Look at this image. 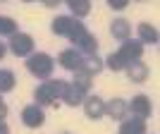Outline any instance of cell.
<instances>
[{"label": "cell", "mask_w": 160, "mask_h": 134, "mask_svg": "<svg viewBox=\"0 0 160 134\" xmlns=\"http://www.w3.org/2000/svg\"><path fill=\"white\" fill-rule=\"evenodd\" d=\"M65 81L60 79H46L43 84H41L36 91H33V98H36V106H58L62 98V94H65Z\"/></svg>", "instance_id": "obj_1"}, {"label": "cell", "mask_w": 160, "mask_h": 134, "mask_svg": "<svg viewBox=\"0 0 160 134\" xmlns=\"http://www.w3.org/2000/svg\"><path fill=\"white\" fill-rule=\"evenodd\" d=\"M53 67H55V60L48 53H31L27 60V70L38 79H50Z\"/></svg>", "instance_id": "obj_2"}, {"label": "cell", "mask_w": 160, "mask_h": 134, "mask_svg": "<svg viewBox=\"0 0 160 134\" xmlns=\"http://www.w3.org/2000/svg\"><path fill=\"white\" fill-rule=\"evenodd\" d=\"M10 50H12L17 58H29L33 53V39L29 34L17 31L14 36H10Z\"/></svg>", "instance_id": "obj_3"}, {"label": "cell", "mask_w": 160, "mask_h": 134, "mask_svg": "<svg viewBox=\"0 0 160 134\" xmlns=\"http://www.w3.org/2000/svg\"><path fill=\"white\" fill-rule=\"evenodd\" d=\"M117 55H120L127 65H132V62L141 60V55H143V43H141V41H122Z\"/></svg>", "instance_id": "obj_4"}, {"label": "cell", "mask_w": 160, "mask_h": 134, "mask_svg": "<svg viewBox=\"0 0 160 134\" xmlns=\"http://www.w3.org/2000/svg\"><path fill=\"white\" fill-rule=\"evenodd\" d=\"M127 110H132L134 117H141V120H146V117H151V113H153V106H151V98L143 94L134 96L132 103H127Z\"/></svg>", "instance_id": "obj_5"}, {"label": "cell", "mask_w": 160, "mask_h": 134, "mask_svg": "<svg viewBox=\"0 0 160 134\" xmlns=\"http://www.w3.org/2000/svg\"><path fill=\"white\" fill-rule=\"evenodd\" d=\"M81 22L79 19H74V17H69V14H62V17H55V22H53V34H58V36H72L74 31H77V27H79Z\"/></svg>", "instance_id": "obj_6"}, {"label": "cell", "mask_w": 160, "mask_h": 134, "mask_svg": "<svg viewBox=\"0 0 160 134\" xmlns=\"http://www.w3.org/2000/svg\"><path fill=\"white\" fill-rule=\"evenodd\" d=\"M22 122H24L27 127H31V129L41 127V125L46 122V115H43V108H41V106H36V103L27 106L24 110H22Z\"/></svg>", "instance_id": "obj_7"}, {"label": "cell", "mask_w": 160, "mask_h": 134, "mask_svg": "<svg viewBox=\"0 0 160 134\" xmlns=\"http://www.w3.org/2000/svg\"><path fill=\"white\" fill-rule=\"evenodd\" d=\"M58 60H60V65L65 67V70H69V72H79L84 55H81L77 48H67V50H62V53H60Z\"/></svg>", "instance_id": "obj_8"}, {"label": "cell", "mask_w": 160, "mask_h": 134, "mask_svg": "<svg viewBox=\"0 0 160 134\" xmlns=\"http://www.w3.org/2000/svg\"><path fill=\"white\" fill-rule=\"evenodd\" d=\"M84 113H86V117H91V120H100V117L105 115V103H103V98H98V96H86V98H84Z\"/></svg>", "instance_id": "obj_9"}, {"label": "cell", "mask_w": 160, "mask_h": 134, "mask_svg": "<svg viewBox=\"0 0 160 134\" xmlns=\"http://www.w3.org/2000/svg\"><path fill=\"white\" fill-rule=\"evenodd\" d=\"M110 34H112L117 41H129V36H132V24H129L124 17H117V19H112V24H110Z\"/></svg>", "instance_id": "obj_10"}, {"label": "cell", "mask_w": 160, "mask_h": 134, "mask_svg": "<svg viewBox=\"0 0 160 134\" xmlns=\"http://www.w3.org/2000/svg\"><path fill=\"white\" fill-rule=\"evenodd\" d=\"M124 72H127V77L134 81V84H141V81H146V77H148V67H146V62L136 60V62H132V65L124 67Z\"/></svg>", "instance_id": "obj_11"}, {"label": "cell", "mask_w": 160, "mask_h": 134, "mask_svg": "<svg viewBox=\"0 0 160 134\" xmlns=\"http://www.w3.org/2000/svg\"><path fill=\"white\" fill-rule=\"evenodd\" d=\"M127 103L122 98H112L110 103H105V115L108 117H112V120H124L127 117Z\"/></svg>", "instance_id": "obj_12"}, {"label": "cell", "mask_w": 160, "mask_h": 134, "mask_svg": "<svg viewBox=\"0 0 160 134\" xmlns=\"http://www.w3.org/2000/svg\"><path fill=\"white\" fill-rule=\"evenodd\" d=\"M120 134H146V120H141V117H124Z\"/></svg>", "instance_id": "obj_13"}, {"label": "cell", "mask_w": 160, "mask_h": 134, "mask_svg": "<svg viewBox=\"0 0 160 134\" xmlns=\"http://www.w3.org/2000/svg\"><path fill=\"white\" fill-rule=\"evenodd\" d=\"M84 98H86V94H84L81 89H77L74 84H67V86H65L62 100H65L67 106H81V103H84Z\"/></svg>", "instance_id": "obj_14"}, {"label": "cell", "mask_w": 160, "mask_h": 134, "mask_svg": "<svg viewBox=\"0 0 160 134\" xmlns=\"http://www.w3.org/2000/svg\"><path fill=\"white\" fill-rule=\"evenodd\" d=\"M103 70V60H100L98 55H84V60H81V72H86L88 77H93Z\"/></svg>", "instance_id": "obj_15"}, {"label": "cell", "mask_w": 160, "mask_h": 134, "mask_svg": "<svg viewBox=\"0 0 160 134\" xmlns=\"http://www.w3.org/2000/svg\"><path fill=\"white\" fill-rule=\"evenodd\" d=\"M67 5H69V12H72L74 19H79V17H86V14L91 12V3H88V0H69Z\"/></svg>", "instance_id": "obj_16"}, {"label": "cell", "mask_w": 160, "mask_h": 134, "mask_svg": "<svg viewBox=\"0 0 160 134\" xmlns=\"http://www.w3.org/2000/svg\"><path fill=\"white\" fill-rule=\"evenodd\" d=\"M139 39L141 43H158V29L143 22V24H139Z\"/></svg>", "instance_id": "obj_17"}, {"label": "cell", "mask_w": 160, "mask_h": 134, "mask_svg": "<svg viewBox=\"0 0 160 134\" xmlns=\"http://www.w3.org/2000/svg\"><path fill=\"white\" fill-rule=\"evenodd\" d=\"M14 84H17V77H14L12 70H0V94L12 91Z\"/></svg>", "instance_id": "obj_18"}, {"label": "cell", "mask_w": 160, "mask_h": 134, "mask_svg": "<svg viewBox=\"0 0 160 134\" xmlns=\"http://www.w3.org/2000/svg\"><path fill=\"white\" fill-rule=\"evenodd\" d=\"M19 31L17 29V22L12 17H2L0 14V36H14V34Z\"/></svg>", "instance_id": "obj_19"}, {"label": "cell", "mask_w": 160, "mask_h": 134, "mask_svg": "<svg viewBox=\"0 0 160 134\" xmlns=\"http://www.w3.org/2000/svg\"><path fill=\"white\" fill-rule=\"evenodd\" d=\"M91 81H93V79H91L86 72H81V70H79V72H74V81H72V84H74L77 89H81L84 94H88V89H91Z\"/></svg>", "instance_id": "obj_20"}, {"label": "cell", "mask_w": 160, "mask_h": 134, "mask_svg": "<svg viewBox=\"0 0 160 134\" xmlns=\"http://www.w3.org/2000/svg\"><path fill=\"white\" fill-rule=\"evenodd\" d=\"M105 62H108V67H110L112 72H120V70H124V67H127V62L122 60L117 53H110V55L105 58Z\"/></svg>", "instance_id": "obj_21"}, {"label": "cell", "mask_w": 160, "mask_h": 134, "mask_svg": "<svg viewBox=\"0 0 160 134\" xmlns=\"http://www.w3.org/2000/svg\"><path fill=\"white\" fill-rule=\"evenodd\" d=\"M108 5L112 7V10H124V7H127V0H110Z\"/></svg>", "instance_id": "obj_22"}, {"label": "cell", "mask_w": 160, "mask_h": 134, "mask_svg": "<svg viewBox=\"0 0 160 134\" xmlns=\"http://www.w3.org/2000/svg\"><path fill=\"white\" fill-rule=\"evenodd\" d=\"M5 117H7V106L0 100V122H5Z\"/></svg>", "instance_id": "obj_23"}, {"label": "cell", "mask_w": 160, "mask_h": 134, "mask_svg": "<svg viewBox=\"0 0 160 134\" xmlns=\"http://www.w3.org/2000/svg\"><path fill=\"white\" fill-rule=\"evenodd\" d=\"M0 134H10V127H7L5 122H0Z\"/></svg>", "instance_id": "obj_24"}, {"label": "cell", "mask_w": 160, "mask_h": 134, "mask_svg": "<svg viewBox=\"0 0 160 134\" xmlns=\"http://www.w3.org/2000/svg\"><path fill=\"white\" fill-rule=\"evenodd\" d=\"M5 50H7V48H5V43L0 41V60H2V55H5Z\"/></svg>", "instance_id": "obj_25"}]
</instances>
